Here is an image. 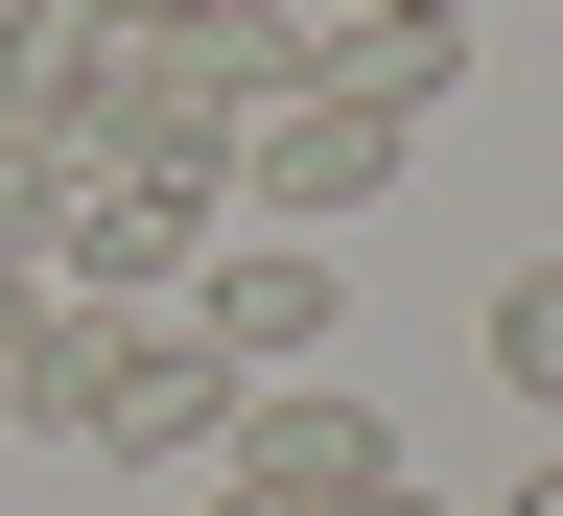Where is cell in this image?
<instances>
[{"mask_svg": "<svg viewBox=\"0 0 563 516\" xmlns=\"http://www.w3.org/2000/svg\"><path fill=\"white\" fill-rule=\"evenodd\" d=\"M165 329H188V352H235V376H329V329H352V259H306V235H211Z\"/></svg>", "mask_w": 563, "mask_h": 516, "instance_id": "obj_1", "label": "cell"}, {"mask_svg": "<svg viewBox=\"0 0 563 516\" xmlns=\"http://www.w3.org/2000/svg\"><path fill=\"white\" fill-rule=\"evenodd\" d=\"M399 141H422V118H376V95H282V118H235V211H282V235H352V211L399 188Z\"/></svg>", "mask_w": 563, "mask_h": 516, "instance_id": "obj_2", "label": "cell"}, {"mask_svg": "<svg viewBox=\"0 0 563 516\" xmlns=\"http://www.w3.org/2000/svg\"><path fill=\"white\" fill-rule=\"evenodd\" d=\"M211 470H235V493H282V516H352V493L399 470V422L352 399V376H235V447H211Z\"/></svg>", "mask_w": 563, "mask_h": 516, "instance_id": "obj_3", "label": "cell"}, {"mask_svg": "<svg viewBox=\"0 0 563 516\" xmlns=\"http://www.w3.org/2000/svg\"><path fill=\"white\" fill-rule=\"evenodd\" d=\"M95 447H141V470H211V447H235V352H188L165 306H118V352H95Z\"/></svg>", "mask_w": 563, "mask_h": 516, "instance_id": "obj_4", "label": "cell"}, {"mask_svg": "<svg viewBox=\"0 0 563 516\" xmlns=\"http://www.w3.org/2000/svg\"><path fill=\"white\" fill-rule=\"evenodd\" d=\"M188 259H211V211H188V188L70 165V235H47V282H70V306H188Z\"/></svg>", "mask_w": 563, "mask_h": 516, "instance_id": "obj_5", "label": "cell"}, {"mask_svg": "<svg viewBox=\"0 0 563 516\" xmlns=\"http://www.w3.org/2000/svg\"><path fill=\"white\" fill-rule=\"evenodd\" d=\"M95 352H118V306L24 282V306H0V422H24V447H95Z\"/></svg>", "mask_w": 563, "mask_h": 516, "instance_id": "obj_6", "label": "cell"}, {"mask_svg": "<svg viewBox=\"0 0 563 516\" xmlns=\"http://www.w3.org/2000/svg\"><path fill=\"white\" fill-rule=\"evenodd\" d=\"M95 0H0V141H70V118H95Z\"/></svg>", "mask_w": 563, "mask_h": 516, "instance_id": "obj_7", "label": "cell"}, {"mask_svg": "<svg viewBox=\"0 0 563 516\" xmlns=\"http://www.w3.org/2000/svg\"><path fill=\"white\" fill-rule=\"evenodd\" d=\"M141 47H165L211 118H282V95H306V24H282V0H211V24H141Z\"/></svg>", "mask_w": 563, "mask_h": 516, "instance_id": "obj_8", "label": "cell"}, {"mask_svg": "<svg viewBox=\"0 0 563 516\" xmlns=\"http://www.w3.org/2000/svg\"><path fill=\"white\" fill-rule=\"evenodd\" d=\"M493 376L563 422V259H517V282H493Z\"/></svg>", "mask_w": 563, "mask_h": 516, "instance_id": "obj_9", "label": "cell"}, {"mask_svg": "<svg viewBox=\"0 0 563 516\" xmlns=\"http://www.w3.org/2000/svg\"><path fill=\"white\" fill-rule=\"evenodd\" d=\"M47 235H70V141H0V282H47Z\"/></svg>", "mask_w": 563, "mask_h": 516, "instance_id": "obj_10", "label": "cell"}, {"mask_svg": "<svg viewBox=\"0 0 563 516\" xmlns=\"http://www.w3.org/2000/svg\"><path fill=\"white\" fill-rule=\"evenodd\" d=\"M352 516H446V493H422V470H376V493H352Z\"/></svg>", "mask_w": 563, "mask_h": 516, "instance_id": "obj_11", "label": "cell"}, {"mask_svg": "<svg viewBox=\"0 0 563 516\" xmlns=\"http://www.w3.org/2000/svg\"><path fill=\"white\" fill-rule=\"evenodd\" d=\"M188 516H282V493H235V470H188Z\"/></svg>", "mask_w": 563, "mask_h": 516, "instance_id": "obj_12", "label": "cell"}, {"mask_svg": "<svg viewBox=\"0 0 563 516\" xmlns=\"http://www.w3.org/2000/svg\"><path fill=\"white\" fill-rule=\"evenodd\" d=\"M95 24H211V0H95Z\"/></svg>", "mask_w": 563, "mask_h": 516, "instance_id": "obj_13", "label": "cell"}, {"mask_svg": "<svg viewBox=\"0 0 563 516\" xmlns=\"http://www.w3.org/2000/svg\"><path fill=\"white\" fill-rule=\"evenodd\" d=\"M376 24H446V47H470V0H376Z\"/></svg>", "mask_w": 563, "mask_h": 516, "instance_id": "obj_14", "label": "cell"}, {"mask_svg": "<svg viewBox=\"0 0 563 516\" xmlns=\"http://www.w3.org/2000/svg\"><path fill=\"white\" fill-rule=\"evenodd\" d=\"M517 516H563V447H540V470H517Z\"/></svg>", "mask_w": 563, "mask_h": 516, "instance_id": "obj_15", "label": "cell"}, {"mask_svg": "<svg viewBox=\"0 0 563 516\" xmlns=\"http://www.w3.org/2000/svg\"><path fill=\"white\" fill-rule=\"evenodd\" d=\"M0 306H24V282H0Z\"/></svg>", "mask_w": 563, "mask_h": 516, "instance_id": "obj_16", "label": "cell"}]
</instances>
